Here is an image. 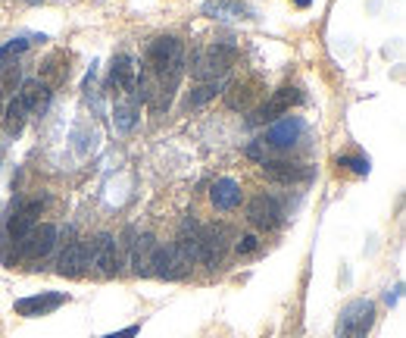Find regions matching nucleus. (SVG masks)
<instances>
[{"instance_id":"f8f14e48","label":"nucleus","mask_w":406,"mask_h":338,"mask_svg":"<svg viewBox=\"0 0 406 338\" xmlns=\"http://www.w3.org/2000/svg\"><path fill=\"white\" fill-rule=\"evenodd\" d=\"M247 219L257 229H275L281 226V207L278 200L269 198V194H257V198L247 204Z\"/></svg>"},{"instance_id":"9b49d317","label":"nucleus","mask_w":406,"mask_h":338,"mask_svg":"<svg viewBox=\"0 0 406 338\" xmlns=\"http://www.w3.org/2000/svg\"><path fill=\"white\" fill-rule=\"evenodd\" d=\"M300 100H303L300 91L291 88V85H285V88H278L263 107H259L257 113H253V122H272V119H278L281 113H288L294 104H300Z\"/></svg>"},{"instance_id":"ddd939ff","label":"nucleus","mask_w":406,"mask_h":338,"mask_svg":"<svg viewBox=\"0 0 406 338\" xmlns=\"http://www.w3.org/2000/svg\"><path fill=\"white\" fill-rule=\"evenodd\" d=\"M172 244H176L178 257H181V260H185L187 266H191V263H200V226H197V219H191V217L181 219L178 239L172 241Z\"/></svg>"},{"instance_id":"c85d7f7f","label":"nucleus","mask_w":406,"mask_h":338,"mask_svg":"<svg viewBox=\"0 0 406 338\" xmlns=\"http://www.w3.org/2000/svg\"><path fill=\"white\" fill-rule=\"evenodd\" d=\"M257 244H259V239L257 235H241V241H238V254H253L257 251Z\"/></svg>"},{"instance_id":"9d476101","label":"nucleus","mask_w":406,"mask_h":338,"mask_svg":"<svg viewBox=\"0 0 406 338\" xmlns=\"http://www.w3.org/2000/svg\"><path fill=\"white\" fill-rule=\"evenodd\" d=\"M69 301L66 291H41V294H32V298H19L16 304V313L19 316H44V313H54L56 307H63Z\"/></svg>"},{"instance_id":"c756f323","label":"nucleus","mask_w":406,"mask_h":338,"mask_svg":"<svg viewBox=\"0 0 406 338\" xmlns=\"http://www.w3.org/2000/svg\"><path fill=\"white\" fill-rule=\"evenodd\" d=\"M141 329L137 326H128V329H122V332H110V335H104V338H135Z\"/></svg>"},{"instance_id":"f257e3e1","label":"nucleus","mask_w":406,"mask_h":338,"mask_svg":"<svg viewBox=\"0 0 406 338\" xmlns=\"http://www.w3.org/2000/svg\"><path fill=\"white\" fill-rule=\"evenodd\" d=\"M235 63V47L231 44H213L209 50H197L191 60V76L197 82H219Z\"/></svg>"},{"instance_id":"39448f33","label":"nucleus","mask_w":406,"mask_h":338,"mask_svg":"<svg viewBox=\"0 0 406 338\" xmlns=\"http://www.w3.org/2000/svg\"><path fill=\"white\" fill-rule=\"evenodd\" d=\"M54 244H56V226L44 222V226H35L23 241H16V257L41 260V257H47L50 251H54Z\"/></svg>"},{"instance_id":"dca6fc26","label":"nucleus","mask_w":406,"mask_h":338,"mask_svg":"<svg viewBox=\"0 0 406 338\" xmlns=\"http://www.w3.org/2000/svg\"><path fill=\"white\" fill-rule=\"evenodd\" d=\"M135 82H137V66L128 54H119L113 60V69H110V85L122 95H135Z\"/></svg>"},{"instance_id":"a878e982","label":"nucleus","mask_w":406,"mask_h":338,"mask_svg":"<svg viewBox=\"0 0 406 338\" xmlns=\"http://www.w3.org/2000/svg\"><path fill=\"white\" fill-rule=\"evenodd\" d=\"M25 50H28V41H25V38L10 41V44H6V47H0V66H6V60H13V56L25 54Z\"/></svg>"},{"instance_id":"b1692460","label":"nucleus","mask_w":406,"mask_h":338,"mask_svg":"<svg viewBox=\"0 0 406 338\" xmlns=\"http://www.w3.org/2000/svg\"><path fill=\"white\" fill-rule=\"evenodd\" d=\"M219 91H222V88H219V82H200V88L194 91L191 97H187V107H200L203 100L216 97V95H219Z\"/></svg>"},{"instance_id":"6ab92c4d","label":"nucleus","mask_w":406,"mask_h":338,"mask_svg":"<svg viewBox=\"0 0 406 338\" xmlns=\"http://www.w3.org/2000/svg\"><path fill=\"white\" fill-rule=\"evenodd\" d=\"M259 95H263V91H259V85L253 82V78H244V82L228 85V91H226V104L231 107V110H247V107H250Z\"/></svg>"},{"instance_id":"f3484780","label":"nucleus","mask_w":406,"mask_h":338,"mask_svg":"<svg viewBox=\"0 0 406 338\" xmlns=\"http://www.w3.org/2000/svg\"><path fill=\"white\" fill-rule=\"evenodd\" d=\"M200 13L209 19H250L253 16V10L247 4H241V0H207L200 6Z\"/></svg>"},{"instance_id":"2eb2a0df","label":"nucleus","mask_w":406,"mask_h":338,"mask_svg":"<svg viewBox=\"0 0 406 338\" xmlns=\"http://www.w3.org/2000/svg\"><path fill=\"white\" fill-rule=\"evenodd\" d=\"M263 172L269 182H281V185H291V182H307L313 176V169H307L303 163H288V160H269L263 163Z\"/></svg>"},{"instance_id":"7ed1b4c3","label":"nucleus","mask_w":406,"mask_h":338,"mask_svg":"<svg viewBox=\"0 0 406 338\" xmlns=\"http://www.w3.org/2000/svg\"><path fill=\"white\" fill-rule=\"evenodd\" d=\"M178 66H185V47H181L178 38L166 35V38L150 41L144 69H150L154 76H159V73H166V69H178Z\"/></svg>"},{"instance_id":"a211bd4d","label":"nucleus","mask_w":406,"mask_h":338,"mask_svg":"<svg viewBox=\"0 0 406 338\" xmlns=\"http://www.w3.org/2000/svg\"><path fill=\"white\" fill-rule=\"evenodd\" d=\"M209 198H213L216 210H235V207L241 204V185H238L235 179H216Z\"/></svg>"},{"instance_id":"aec40b11","label":"nucleus","mask_w":406,"mask_h":338,"mask_svg":"<svg viewBox=\"0 0 406 338\" xmlns=\"http://www.w3.org/2000/svg\"><path fill=\"white\" fill-rule=\"evenodd\" d=\"M19 100L28 107V113H41L50 100V91L44 82H25L23 91H19Z\"/></svg>"},{"instance_id":"4468645a","label":"nucleus","mask_w":406,"mask_h":338,"mask_svg":"<svg viewBox=\"0 0 406 338\" xmlns=\"http://www.w3.org/2000/svg\"><path fill=\"white\" fill-rule=\"evenodd\" d=\"M91 266V254H88V241H69L66 251L60 254V276H82L85 270Z\"/></svg>"},{"instance_id":"bb28decb","label":"nucleus","mask_w":406,"mask_h":338,"mask_svg":"<svg viewBox=\"0 0 406 338\" xmlns=\"http://www.w3.org/2000/svg\"><path fill=\"white\" fill-rule=\"evenodd\" d=\"M272 154H275V150L266 145V141H253V145L247 147V157H250V160H259V163H269Z\"/></svg>"},{"instance_id":"7c9ffc66","label":"nucleus","mask_w":406,"mask_h":338,"mask_svg":"<svg viewBox=\"0 0 406 338\" xmlns=\"http://www.w3.org/2000/svg\"><path fill=\"white\" fill-rule=\"evenodd\" d=\"M294 4H297V6H303V10H307V6L313 4V0H294Z\"/></svg>"},{"instance_id":"6e6552de","label":"nucleus","mask_w":406,"mask_h":338,"mask_svg":"<svg viewBox=\"0 0 406 338\" xmlns=\"http://www.w3.org/2000/svg\"><path fill=\"white\" fill-rule=\"evenodd\" d=\"M187 266L185 260L178 257V251H176V244H156V251H154V266H150V276H159V279H185L187 276Z\"/></svg>"},{"instance_id":"5701e85b","label":"nucleus","mask_w":406,"mask_h":338,"mask_svg":"<svg viewBox=\"0 0 406 338\" xmlns=\"http://www.w3.org/2000/svg\"><path fill=\"white\" fill-rule=\"evenodd\" d=\"M135 113H137V107H135V104H122V107H116V119H113V126L119 128V132H128V128L135 126Z\"/></svg>"},{"instance_id":"393cba45","label":"nucleus","mask_w":406,"mask_h":338,"mask_svg":"<svg viewBox=\"0 0 406 338\" xmlns=\"http://www.w3.org/2000/svg\"><path fill=\"white\" fill-rule=\"evenodd\" d=\"M19 85V66H0V95H13Z\"/></svg>"},{"instance_id":"0eeeda50","label":"nucleus","mask_w":406,"mask_h":338,"mask_svg":"<svg viewBox=\"0 0 406 338\" xmlns=\"http://www.w3.org/2000/svg\"><path fill=\"white\" fill-rule=\"evenodd\" d=\"M41 210H44V200H25V204H19L16 210H13L10 222H6V239H10L13 244L23 241L25 235L38 226Z\"/></svg>"},{"instance_id":"1a4fd4ad","label":"nucleus","mask_w":406,"mask_h":338,"mask_svg":"<svg viewBox=\"0 0 406 338\" xmlns=\"http://www.w3.org/2000/svg\"><path fill=\"white\" fill-rule=\"evenodd\" d=\"M303 128H307V122H303L300 116H285V119H278L275 126L266 132V145H269L272 150H285V147H294L297 141H300V135H303Z\"/></svg>"},{"instance_id":"20e7f679","label":"nucleus","mask_w":406,"mask_h":338,"mask_svg":"<svg viewBox=\"0 0 406 338\" xmlns=\"http://www.w3.org/2000/svg\"><path fill=\"white\" fill-rule=\"evenodd\" d=\"M231 241H235V235H231V229L226 222L200 226V263H207V266L222 263V257H226Z\"/></svg>"},{"instance_id":"412c9836","label":"nucleus","mask_w":406,"mask_h":338,"mask_svg":"<svg viewBox=\"0 0 406 338\" xmlns=\"http://www.w3.org/2000/svg\"><path fill=\"white\" fill-rule=\"evenodd\" d=\"M25 119H28V107L19 100V95L10 100V107H6V113H4V126H6V132L10 135H19L23 132V126H25Z\"/></svg>"},{"instance_id":"f03ea898","label":"nucleus","mask_w":406,"mask_h":338,"mask_svg":"<svg viewBox=\"0 0 406 338\" xmlns=\"http://www.w3.org/2000/svg\"><path fill=\"white\" fill-rule=\"evenodd\" d=\"M375 326V304L366 298H357L338 316V338H366Z\"/></svg>"},{"instance_id":"cd10ccee","label":"nucleus","mask_w":406,"mask_h":338,"mask_svg":"<svg viewBox=\"0 0 406 338\" xmlns=\"http://www.w3.org/2000/svg\"><path fill=\"white\" fill-rule=\"evenodd\" d=\"M338 167H350L357 176H366V172H369V160H362V157H338Z\"/></svg>"},{"instance_id":"4be33fe9","label":"nucleus","mask_w":406,"mask_h":338,"mask_svg":"<svg viewBox=\"0 0 406 338\" xmlns=\"http://www.w3.org/2000/svg\"><path fill=\"white\" fill-rule=\"evenodd\" d=\"M60 56H63V54H54V56H50V60L44 63V69H41V78H44V85H60L63 78L69 76V69L56 66V63H60Z\"/></svg>"},{"instance_id":"2f4dec72","label":"nucleus","mask_w":406,"mask_h":338,"mask_svg":"<svg viewBox=\"0 0 406 338\" xmlns=\"http://www.w3.org/2000/svg\"><path fill=\"white\" fill-rule=\"evenodd\" d=\"M0 119H4V110H0Z\"/></svg>"},{"instance_id":"423d86ee","label":"nucleus","mask_w":406,"mask_h":338,"mask_svg":"<svg viewBox=\"0 0 406 338\" xmlns=\"http://www.w3.org/2000/svg\"><path fill=\"white\" fill-rule=\"evenodd\" d=\"M88 254H91V263L104 276H116L119 272V241L110 232H100L94 241H88Z\"/></svg>"}]
</instances>
